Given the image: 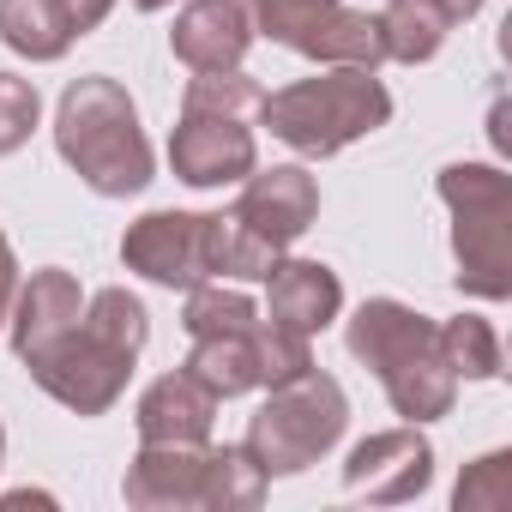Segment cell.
I'll use <instances>...</instances> for the list:
<instances>
[{
    "instance_id": "obj_1",
    "label": "cell",
    "mask_w": 512,
    "mask_h": 512,
    "mask_svg": "<svg viewBox=\"0 0 512 512\" xmlns=\"http://www.w3.org/2000/svg\"><path fill=\"white\" fill-rule=\"evenodd\" d=\"M145 338H151L145 302L133 290H97V296H85V314L49 350H37L25 368L73 416H103L121 404Z\"/></svg>"
},
{
    "instance_id": "obj_2",
    "label": "cell",
    "mask_w": 512,
    "mask_h": 512,
    "mask_svg": "<svg viewBox=\"0 0 512 512\" xmlns=\"http://www.w3.org/2000/svg\"><path fill=\"white\" fill-rule=\"evenodd\" d=\"M344 344H350V356L362 368L380 374V386H386V398H392V410L404 422L452 416L458 374H452V362L440 350V326L428 314H416V308H404L392 296H374V302H362L350 314Z\"/></svg>"
},
{
    "instance_id": "obj_3",
    "label": "cell",
    "mask_w": 512,
    "mask_h": 512,
    "mask_svg": "<svg viewBox=\"0 0 512 512\" xmlns=\"http://www.w3.org/2000/svg\"><path fill=\"white\" fill-rule=\"evenodd\" d=\"M55 151L67 157V169L103 193V199H127V193H145L151 175H157V157H151V139L139 127V109L127 97L121 79H73L61 91V109H55Z\"/></svg>"
},
{
    "instance_id": "obj_4",
    "label": "cell",
    "mask_w": 512,
    "mask_h": 512,
    "mask_svg": "<svg viewBox=\"0 0 512 512\" xmlns=\"http://www.w3.org/2000/svg\"><path fill=\"white\" fill-rule=\"evenodd\" d=\"M266 470L247 446H145L139 440V458L127 464L121 476V494L127 506L139 512H253L266 500Z\"/></svg>"
},
{
    "instance_id": "obj_5",
    "label": "cell",
    "mask_w": 512,
    "mask_h": 512,
    "mask_svg": "<svg viewBox=\"0 0 512 512\" xmlns=\"http://www.w3.org/2000/svg\"><path fill=\"white\" fill-rule=\"evenodd\" d=\"M260 121L302 157H338L344 145L392 121V91L374 79V67H326L314 79L272 91L260 103Z\"/></svg>"
},
{
    "instance_id": "obj_6",
    "label": "cell",
    "mask_w": 512,
    "mask_h": 512,
    "mask_svg": "<svg viewBox=\"0 0 512 512\" xmlns=\"http://www.w3.org/2000/svg\"><path fill=\"white\" fill-rule=\"evenodd\" d=\"M440 199L452 211L458 290L482 302L512 296V175L494 163H446Z\"/></svg>"
},
{
    "instance_id": "obj_7",
    "label": "cell",
    "mask_w": 512,
    "mask_h": 512,
    "mask_svg": "<svg viewBox=\"0 0 512 512\" xmlns=\"http://www.w3.org/2000/svg\"><path fill=\"white\" fill-rule=\"evenodd\" d=\"M350 428V398L332 374L302 368L284 386H266V404L247 422V452L260 458L266 476H296L308 464H320Z\"/></svg>"
},
{
    "instance_id": "obj_8",
    "label": "cell",
    "mask_w": 512,
    "mask_h": 512,
    "mask_svg": "<svg viewBox=\"0 0 512 512\" xmlns=\"http://www.w3.org/2000/svg\"><path fill=\"white\" fill-rule=\"evenodd\" d=\"M253 31L302 61H320V67H374L380 73V61H386L380 19L344 7V0H253Z\"/></svg>"
},
{
    "instance_id": "obj_9",
    "label": "cell",
    "mask_w": 512,
    "mask_h": 512,
    "mask_svg": "<svg viewBox=\"0 0 512 512\" xmlns=\"http://www.w3.org/2000/svg\"><path fill=\"white\" fill-rule=\"evenodd\" d=\"M211 235L217 211H145L121 235V260L163 290H193L211 278Z\"/></svg>"
},
{
    "instance_id": "obj_10",
    "label": "cell",
    "mask_w": 512,
    "mask_h": 512,
    "mask_svg": "<svg viewBox=\"0 0 512 512\" xmlns=\"http://www.w3.org/2000/svg\"><path fill=\"white\" fill-rule=\"evenodd\" d=\"M169 169L187 187H235L260 169V145H253V121L223 115V109H181L169 133Z\"/></svg>"
},
{
    "instance_id": "obj_11",
    "label": "cell",
    "mask_w": 512,
    "mask_h": 512,
    "mask_svg": "<svg viewBox=\"0 0 512 512\" xmlns=\"http://www.w3.org/2000/svg\"><path fill=\"white\" fill-rule=\"evenodd\" d=\"M229 217L266 247H290L308 235V223L320 217V187L302 163H272V169H253L241 181V199L229 205Z\"/></svg>"
},
{
    "instance_id": "obj_12",
    "label": "cell",
    "mask_w": 512,
    "mask_h": 512,
    "mask_svg": "<svg viewBox=\"0 0 512 512\" xmlns=\"http://www.w3.org/2000/svg\"><path fill=\"white\" fill-rule=\"evenodd\" d=\"M434 482V446L410 428H386V434H368L350 446L344 458V488L374 500V506H398V500H416L422 488Z\"/></svg>"
},
{
    "instance_id": "obj_13",
    "label": "cell",
    "mask_w": 512,
    "mask_h": 512,
    "mask_svg": "<svg viewBox=\"0 0 512 512\" xmlns=\"http://www.w3.org/2000/svg\"><path fill=\"white\" fill-rule=\"evenodd\" d=\"M253 43V19L235 0H187L175 31H169V49L175 61H187L193 73H223V67H241Z\"/></svg>"
},
{
    "instance_id": "obj_14",
    "label": "cell",
    "mask_w": 512,
    "mask_h": 512,
    "mask_svg": "<svg viewBox=\"0 0 512 512\" xmlns=\"http://www.w3.org/2000/svg\"><path fill=\"white\" fill-rule=\"evenodd\" d=\"M211 416H217V398L187 368H175L145 386L133 422H139L145 446H199V440H211Z\"/></svg>"
},
{
    "instance_id": "obj_15",
    "label": "cell",
    "mask_w": 512,
    "mask_h": 512,
    "mask_svg": "<svg viewBox=\"0 0 512 512\" xmlns=\"http://www.w3.org/2000/svg\"><path fill=\"white\" fill-rule=\"evenodd\" d=\"M266 314L278 320V326H290V332H326L338 314H344V284H338V272L332 266H320V260H278L272 272H266Z\"/></svg>"
},
{
    "instance_id": "obj_16",
    "label": "cell",
    "mask_w": 512,
    "mask_h": 512,
    "mask_svg": "<svg viewBox=\"0 0 512 512\" xmlns=\"http://www.w3.org/2000/svg\"><path fill=\"white\" fill-rule=\"evenodd\" d=\"M79 314H85V290H79V278H73V272H61V266L31 272V284L13 296V314H7L19 362H31L37 350H49V344L79 320Z\"/></svg>"
},
{
    "instance_id": "obj_17",
    "label": "cell",
    "mask_w": 512,
    "mask_h": 512,
    "mask_svg": "<svg viewBox=\"0 0 512 512\" xmlns=\"http://www.w3.org/2000/svg\"><path fill=\"white\" fill-rule=\"evenodd\" d=\"M67 0H0V43L25 61H61L73 49Z\"/></svg>"
},
{
    "instance_id": "obj_18",
    "label": "cell",
    "mask_w": 512,
    "mask_h": 512,
    "mask_svg": "<svg viewBox=\"0 0 512 512\" xmlns=\"http://www.w3.org/2000/svg\"><path fill=\"white\" fill-rule=\"evenodd\" d=\"M211 398H241L260 386V350L253 332H229V338H193V356L181 362Z\"/></svg>"
},
{
    "instance_id": "obj_19",
    "label": "cell",
    "mask_w": 512,
    "mask_h": 512,
    "mask_svg": "<svg viewBox=\"0 0 512 512\" xmlns=\"http://www.w3.org/2000/svg\"><path fill=\"white\" fill-rule=\"evenodd\" d=\"M380 19V43H386V61H404V67H422L440 55L452 19L434 7V0H386V13Z\"/></svg>"
},
{
    "instance_id": "obj_20",
    "label": "cell",
    "mask_w": 512,
    "mask_h": 512,
    "mask_svg": "<svg viewBox=\"0 0 512 512\" xmlns=\"http://www.w3.org/2000/svg\"><path fill=\"white\" fill-rule=\"evenodd\" d=\"M181 326H187V338H229V332H253V326H260V308H253L241 290H223V284L205 278V284L187 290Z\"/></svg>"
},
{
    "instance_id": "obj_21",
    "label": "cell",
    "mask_w": 512,
    "mask_h": 512,
    "mask_svg": "<svg viewBox=\"0 0 512 512\" xmlns=\"http://www.w3.org/2000/svg\"><path fill=\"white\" fill-rule=\"evenodd\" d=\"M440 350H446V362H452V374H458V380H500V368H506L494 326H488V320H476V314L446 320V326H440Z\"/></svg>"
},
{
    "instance_id": "obj_22",
    "label": "cell",
    "mask_w": 512,
    "mask_h": 512,
    "mask_svg": "<svg viewBox=\"0 0 512 512\" xmlns=\"http://www.w3.org/2000/svg\"><path fill=\"white\" fill-rule=\"evenodd\" d=\"M260 103H266V91L253 85L241 67L193 73L187 91H181V109H223V115H241V121H260Z\"/></svg>"
},
{
    "instance_id": "obj_23",
    "label": "cell",
    "mask_w": 512,
    "mask_h": 512,
    "mask_svg": "<svg viewBox=\"0 0 512 512\" xmlns=\"http://www.w3.org/2000/svg\"><path fill=\"white\" fill-rule=\"evenodd\" d=\"M253 350H260V386H284V380H296L302 368H314L308 332H290V326H278V320H260V326H253Z\"/></svg>"
},
{
    "instance_id": "obj_24",
    "label": "cell",
    "mask_w": 512,
    "mask_h": 512,
    "mask_svg": "<svg viewBox=\"0 0 512 512\" xmlns=\"http://www.w3.org/2000/svg\"><path fill=\"white\" fill-rule=\"evenodd\" d=\"M506 500H512V452L476 458L458 476V488H452V506L458 512H506Z\"/></svg>"
},
{
    "instance_id": "obj_25",
    "label": "cell",
    "mask_w": 512,
    "mask_h": 512,
    "mask_svg": "<svg viewBox=\"0 0 512 512\" xmlns=\"http://www.w3.org/2000/svg\"><path fill=\"white\" fill-rule=\"evenodd\" d=\"M37 115H43L37 85L19 79V73H0V157H13L37 133Z\"/></svg>"
},
{
    "instance_id": "obj_26",
    "label": "cell",
    "mask_w": 512,
    "mask_h": 512,
    "mask_svg": "<svg viewBox=\"0 0 512 512\" xmlns=\"http://www.w3.org/2000/svg\"><path fill=\"white\" fill-rule=\"evenodd\" d=\"M13 296H19V253H13L7 235H0V326L13 314Z\"/></svg>"
},
{
    "instance_id": "obj_27",
    "label": "cell",
    "mask_w": 512,
    "mask_h": 512,
    "mask_svg": "<svg viewBox=\"0 0 512 512\" xmlns=\"http://www.w3.org/2000/svg\"><path fill=\"white\" fill-rule=\"evenodd\" d=\"M109 13H115V0H67V19H73V31H79V37H85V31H97Z\"/></svg>"
},
{
    "instance_id": "obj_28",
    "label": "cell",
    "mask_w": 512,
    "mask_h": 512,
    "mask_svg": "<svg viewBox=\"0 0 512 512\" xmlns=\"http://www.w3.org/2000/svg\"><path fill=\"white\" fill-rule=\"evenodd\" d=\"M434 7L458 25V19H476V13H482V0H434Z\"/></svg>"
},
{
    "instance_id": "obj_29",
    "label": "cell",
    "mask_w": 512,
    "mask_h": 512,
    "mask_svg": "<svg viewBox=\"0 0 512 512\" xmlns=\"http://www.w3.org/2000/svg\"><path fill=\"white\" fill-rule=\"evenodd\" d=\"M139 13H163V7H175V0H133Z\"/></svg>"
},
{
    "instance_id": "obj_30",
    "label": "cell",
    "mask_w": 512,
    "mask_h": 512,
    "mask_svg": "<svg viewBox=\"0 0 512 512\" xmlns=\"http://www.w3.org/2000/svg\"><path fill=\"white\" fill-rule=\"evenodd\" d=\"M0 458H7V428H0Z\"/></svg>"
},
{
    "instance_id": "obj_31",
    "label": "cell",
    "mask_w": 512,
    "mask_h": 512,
    "mask_svg": "<svg viewBox=\"0 0 512 512\" xmlns=\"http://www.w3.org/2000/svg\"><path fill=\"white\" fill-rule=\"evenodd\" d=\"M235 7H247V19H253V0H235Z\"/></svg>"
}]
</instances>
